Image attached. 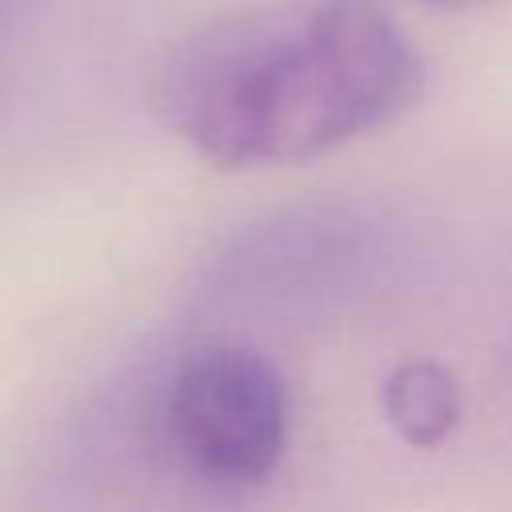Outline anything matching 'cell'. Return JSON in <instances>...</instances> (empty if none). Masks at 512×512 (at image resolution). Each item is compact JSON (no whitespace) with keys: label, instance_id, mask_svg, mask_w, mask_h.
Returning <instances> with one entry per match:
<instances>
[{"label":"cell","instance_id":"1","mask_svg":"<svg viewBox=\"0 0 512 512\" xmlns=\"http://www.w3.org/2000/svg\"><path fill=\"white\" fill-rule=\"evenodd\" d=\"M428 88V64L380 0H264L196 28L156 80L168 128L220 168L332 152Z\"/></svg>","mask_w":512,"mask_h":512},{"label":"cell","instance_id":"2","mask_svg":"<svg viewBox=\"0 0 512 512\" xmlns=\"http://www.w3.org/2000/svg\"><path fill=\"white\" fill-rule=\"evenodd\" d=\"M168 416L184 460L220 484L268 480L288 444L284 376L244 344L192 348L176 364Z\"/></svg>","mask_w":512,"mask_h":512},{"label":"cell","instance_id":"3","mask_svg":"<svg viewBox=\"0 0 512 512\" xmlns=\"http://www.w3.org/2000/svg\"><path fill=\"white\" fill-rule=\"evenodd\" d=\"M384 416L392 432L416 448H436L460 424L456 376L436 360H408L384 384Z\"/></svg>","mask_w":512,"mask_h":512},{"label":"cell","instance_id":"4","mask_svg":"<svg viewBox=\"0 0 512 512\" xmlns=\"http://www.w3.org/2000/svg\"><path fill=\"white\" fill-rule=\"evenodd\" d=\"M424 4H476V0H424Z\"/></svg>","mask_w":512,"mask_h":512}]
</instances>
